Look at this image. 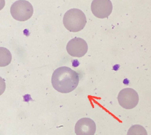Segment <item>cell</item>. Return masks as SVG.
<instances>
[{
	"mask_svg": "<svg viewBox=\"0 0 151 135\" xmlns=\"http://www.w3.org/2000/svg\"><path fill=\"white\" fill-rule=\"evenodd\" d=\"M79 82L78 74L67 66L55 70L52 77L53 87L61 93H68L75 90Z\"/></svg>",
	"mask_w": 151,
	"mask_h": 135,
	"instance_id": "cell-1",
	"label": "cell"
},
{
	"mask_svg": "<svg viewBox=\"0 0 151 135\" xmlns=\"http://www.w3.org/2000/svg\"><path fill=\"white\" fill-rule=\"evenodd\" d=\"M63 23L65 27L70 32L76 33L82 30L87 23L84 13L76 8L67 11L64 15Z\"/></svg>",
	"mask_w": 151,
	"mask_h": 135,
	"instance_id": "cell-2",
	"label": "cell"
},
{
	"mask_svg": "<svg viewBox=\"0 0 151 135\" xmlns=\"http://www.w3.org/2000/svg\"><path fill=\"white\" fill-rule=\"evenodd\" d=\"M127 135H148L147 131L142 126L134 124L129 129Z\"/></svg>",
	"mask_w": 151,
	"mask_h": 135,
	"instance_id": "cell-9",
	"label": "cell"
},
{
	"mask_svg": "<svg viewBox=\"0 0 151 135\" xmlns=\"http://www.w3.org/2000/svg\"><path fill=\"white\" fill-rule=\"evenodd\" d=\"M11 14L15 20L18 21H27L32 17L34 9L29 2L25 0H19L12 5Z\"/></svg>",
	"mask_w": 151,
	"mask_h": 135,
	"instance_id": "cell-3",
	"label": "cell"
},
{
	"mask_svg": "<svg viewBox=\"0 0 151 135\" xmlns=\"http://www.w3.org/2000/svg\"><path fill=\"white\" fill-rule=\"evenodd\" d=\"M0 66L4 67L8 66L11 62V53L8 49L4 47H0Z\"/></svg>",
	"mask_w": 151,
	"mask_h": 135,
	"instance_id": "cell-8",
	"label": "cell"
},
{
	"mask_svg": "<svg viewBox=\"0 0 151 135\" xmlns=\"http://www.w3.org/2000/svg\"><path fill=\"white\" fill-rule=\"evenodd\" d=\"M119 105L126 110L134 108L137 105L139 97L136 91L130 88L123 89L118 96Z\"/></svg>",
	"mask_w": 151,
	"mask_h": 135,
	"instance_id": "cell-4",
	"label": "cell"
},
{
	"mask_svg": "<svg viewBox=\"0 0 151 135\" xmlns=\"http://www.w3.org/2000/svg\"><path fill=\"white\" fill-rule=\"evenodd\" d=\"M96 127L94 121L89 118L79 120L75 124V132L76 135H94Z\"/></svg>",
	"mask_w": 151,
	"mask_h": 135,
	"instance_id": "cell-7",
	"label": "cell"
},
{
	"mask_svg": "<svg viewBox=\"0 0 151 135\" xmlns=\"http://www.w3.org/2000/svg\"><path fill=\"white\" fill-rule=\"evenodd\" d=\"M91 9L96 17L104 19L108 17L111 14L113 4L110 0H93Z\"/></svg>",
	"mask_w": 151,
	"mask_h": 135,
	"instance_id": "cell-5",
	"label": "cell"
},
{
	"mask_svg": "<svg viewBox=\"0 0 151 135\" xmlns=\"http://www.w3.org/2000/svg\"><path fill=\"white\" fill-rule=\"evenodd\" d=\"M66 49L69 55L80 58L84 56L87 53L88 47L87 42L83 39L76 37L68 41Z\"/></svg>",
	"mask_w": 151,
	"mask_h": 135,
	"instance_id": "cell-6",
	"label": "cell"
}]
</instances>
